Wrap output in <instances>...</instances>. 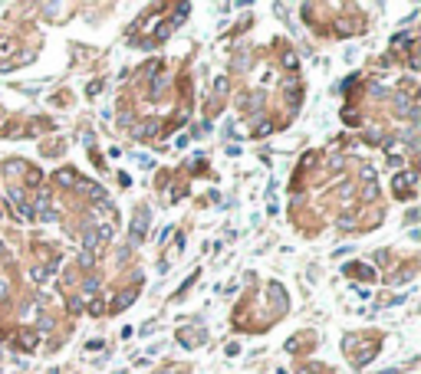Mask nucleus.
I'll use <instances>...</instances> for the list:
<instances>
[{
    "mask_svg": "<svg viewBox=\"0 0 421 374\" xmlns=\"http://www.w3.org/2000/svg\"><path fill=\"white\" fill-rule=\"evenodd\" d=\"M76 187H79V190H86L92 200H105V190H102L99 184H89V181H76Z\"/></svg>",
    "mask_w": 421,
    "mask_h": 374,
    "instance_id": "f257e3e1",
    "label": "nucleus"
},
{
    "mask_svg": "<svg viewBox=\"0 0 421 374\" xmlns=\"http://www.w3.org/2000/svg\"><path fill=\"white\" fill-rule=\"evenodd\" d=\"M145 223H148V210L142 207V210H138V217H135V240L145 233Z\"/></svg>",
    "mask_w": 421,
    "mask_h": 374,
    "instance_id": "f03ea898",
    "label": "nucleus"
}]
</instances>
